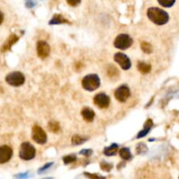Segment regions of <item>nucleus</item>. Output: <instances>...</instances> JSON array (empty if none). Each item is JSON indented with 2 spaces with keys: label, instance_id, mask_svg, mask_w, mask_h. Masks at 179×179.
I'll return each mask as SVG.
<instances>
[{
  "label": "nucleus",
  "instance_id": "obj_1",
  "mask_svg": "<svg viewBox=\"0 0 179 179\" xmlns=\"http://www.w3.org/2000/svg\"><path fill=\"white\" fill-rule=\"evenodd\" d=\"M147 15L150 20L157 26L165 25L169 21V14L165 11L157 7L149 8L147 11Z\"/></svg>",
  "mask_w": 179,
  "mask_h": 179
},
{
  "label": "nucleus",
  "instance_id": "obj_2",
  "mask_svg": "<svg viewBox=\"0 0 179 179\" xmlns=\"http://www.w3.org/2000/svg\"><path fill=\"white\" fill-rule=\"evenodd\" d=\"M82 87L83 88L87 91H94L96 90L101 85V80L100 78L97 74H88L85 76L82 80Z\"/></svg>",
  "mask_w": 179,
  "mask_h": 179
},
{
  "label": "nucleus",
  "instance_id": "obj_3",
  "mask_svg": "<svg viewBox=\"0 0 179 179\" xmlns=\"http://www.w3.org/2000/svg\"><path fill=\"white\" fill-rule=\"evenodd\" d=\"M36 150L30 142H23L19 149V157L23 160L29 161L35 157Z\"/></svg>",
  "mask_w": 179,
  "mask_h": 179
},
{
  "label": "nucleus",
  "instance_id": "obj_4",
  "mask_svg": "<svg viewBox=\"0 0 179 179\" xmlns=\"http://www.w3.org/2000/svg\"><path fill=\"white\" fill-rule=\"evenodd\" d=\"M133 44V38L128 34H120L115 39L114 45L116 48L121 50H126Z\"/></svg>",
  "mask_w": 179,
  "mask_h": 179
},
{
  "label": "nucleus",
  "instance_id": "obj_5",
  "mask_svg": "<svg viewBox=\"0 0 179 179\" xmlns=\"http://www.w3.org/2000/svg\"><path fill=\"white\" fill-rule=\"evenodd\" d=\"M6 82L13 87H19L25 83V76L22 73L20 72H13L10 73L6 78H5Z\"/></svg>",
  "mask_w": 179,
  "mask_h": 179
},
{
  "label": "nucleus",
  "instance_id": "obj_6",
  "mask_svg": "<svg viewBox=\"0 0 179 179\" xmlns=\"http://www.w3.org/2000/svg\"><path fill=\"white\" fill-rule=\"evenodd\" d=\"M32 139L38 144H45L47 141V136L43 128L34 126L32 128Z\"/></svg>",
  "mask_w": 179,
  "mask_h": 179
},
{
  "label": "nucleus",
  "instance_id": "obj_7",
  "mask_svg": "<svg viewBox=\"0 0 179 179\" xmlns=\"http://www.w3.org/2000/svg\"><path fill=\"white\" fill-rule=\"evenodd\" d=\"M115 99L121 102H125L130 96V90L128 88V86H121L115 90Z\"/></svg>",
  "mask_w": 179,
  "mask_h": 179
},
{
  "label": "nucleus",
  "instance_id": "obj_8",
  "mask_svg": "<svg viewBox=\"0 0 179 179\" xmlns=\"http://www.w3.org/2000/svg\"><path fill=\"white\" fill-rule=\"evenodd\" d=\"M115 60L121 66V67L124 70H128L131 67V61L127 55L122 53V52H117L114 56Z\"/></svg>",
  "mask_w": 179,
  "mask_h": 179
},
{
  "label": "nucleus",
  "instance_id": "obj_9",
  "mask_svg": "<svg viewBox=\"0 0 179 179\" xmlns=\"http://www.w3.org/2000/svg\"><path fill=\"white\" fill-rule=\"evenodd\" d=\"M94 102L100 108H107L109 106L110 98L106 94L101 93V94H98L94 96Z\"/></svg>",
  "mask_w": 179,
  "mask_h": 179
},
{
  "label": "nucleus",
  "instance_id": "obj_10",
  "mask_svg": "<svg viewBox=\"0 0 179 179\" xmlns=\"http://www.w3.org/2000/svg\"><path fill=\"white\" fill-rule=\"evenodd\" d=\"M13 156V150L10 146L3 145L0 147V164H5Z\"/></svg>",
  "mask_w": 179,
  "mask_h": 179
},
{
  "label": "nucleus",
  "instance_id": "obj_11",
  "mask_svg": "<svg viewBox=\"0 0 179 179\" xmlns=\"http://www.w3.org/2000/svg\"><path fill=\"white\" fill-rule=\"evenodd\" d=\"M37 52L39 58H46L50 53V46L46 41H38L37 43Z\"/></svg>",
  "mask_w": 179,
  "mask_h": 179
},
{
  "label": "nucleus",
  "instance_id": "obj_12",
  "mask_svg": "<svg viewBox=\"0 0 179 179\" xmlns=\"http://www.w3.org/2000/svg\"><path fill=\"white\" fill-rule=\"evenodd\" d=\"M81 115L86 122H93V120L94 118V112L90 108H84L81 111Z\"/></svg>",
  "mask_w": 179,
  "mask_h": 179
},
{
  "label": "nucleus",
  "instance_id": "obj_13",
  "mask_svg": "<svg viewBox=\"0 0 179 179\" xmlns=\"http://www.w3.org/2000/svg\"><path fill=\"white\" fill-rule=\"evenodd\" d=\"M18 38L16 36V35H12V36H10L9 38L7 39V41H6V43L3 46V47H2V52H5V51H8L11 47H12V46L14 45L17 41H18Z\"/></svg>",
  "mask_w": 179,
  "mask_h": 179
},
{
  "label": "nucleus",
  "instance_id": "obj_14",
  "mask_svg": "<svg viewBox=\"0 0 179 179\" xmlns=\"http://www.w3.org/2000/svg\"><path fill=\"white\" fill-rule=\"evenodd\" d=\"M152 126H153V122H152L150 119H149V120L145 122L144 129L141 130V132L137 135V138H141V137L145 136L150 132V128H151Z\"/></svg>",
  "mask_w": 179,
  "mask_h": 179
},
{
  "label": "nucleus",
  "instance_id": "obj_15",
  "mask_svg": "<svg viewBox=\"0 0 179 179\" xmlns=\"http://www.w3.org/2000/svg\"><path fill=\"white\" fill-rule=\"evenodd\" d=\"M107 74H108V77L110 79H112V80H116L119 77V71L117 70V68L115 67V66H113V65L108 66Z\"/></svg>",
  "mask_w": 179,
  "mask_h": 179
},
{
  "label": "nucleus",
  "instance_id": "obj_16",
  "mask_svg": "<svg viewBox=\"0 0 179 179\" xmlns=\"http://www.w3.org/2000/svg\"><path fill=\"white\" fill-rule=\"evenodd\" d=\"M64 23H68V21L63 16L57 14L55 16H53V18H52L50 21V25H59V24H64Z\"/></svg>",
  "mask_w": 179,
  "mask_h": 179
},
{
  "label": "nucleus",
  "instance_id": "obj_17",
  "mask_svg": "<svg viewBox=\"0 0 179 179\" xmlns=\"http://www.w3.org/2000/svg\"><path fill=\"white\" fill-rule=\"evenodd\" d=\"M118 151V144L113 143L111 146L106 148L104 150V154L108 156H111V155H115Z\"/></svg>",
  "mask_w": 179,
  "mask_h": 179
},
{
  "label": "nucleus",
  "instance_id": "obj_18",
  "mask_svg": "<svg viewBox=\"0 0 179 179\" xmlns=\"http://www.w3.org/2000/svg\"><path fill=\"white\" fill-rule=\"evenodd\" d=\"M120 156L124 160H130L132 158V154L128 148H122L119 151Z\"/></svg>",
  "mask_w": 179,
  "mask_h": 179
},
{
  "label": "nucleus",
  "instance_id": "obj_19",
  "mask_svg": "<svg viewBox=\"0 0 179 179\" xmlns=\"http://www.w3.org/2000/svg\"><path fill=\"white\" fill-rule=\"evenodd\" d=\"M137 68H138V70L141 72V74H148V73L150 72L151 66H150V65L147 64V63L139 62L138 65H137Z\"/></svg>",
  "mask_w": 179,
  "mask_h": 179
},
{
  "label": "nucleus",
  "instance_id": "obj_20",
  "mask_svg": "<svg viewBox=\"0 0 179 179\" xmlns=\"http://www.w3.org/2000/svg\"><path fill=\"white\" fill-rule=\"evenodd\" d=\"M86 141H88V137H83L79 135H74L72 138V143L74 145H80Z\"/></svg>",
  "mask_w": 179,
  "mask_h": 179
},
{
  "label": "nucleus",
  "instance_id": "obj_21",
  "mask_svg": "<svg viewBox=\"0 0 179 179\" xmlns=\"http://www.w3.org/2000/svg\"><path fill=\"white\" fill-rule=\"evenodd\" d=\"M141 50L144 52L145 53H148V54L151 53L152 51H153L152 46L150 43H148V42H141Z\"/></svg>",
  "mask_w": 179,
  "mask_h": 179
},
{
  "label": "nucleus",
  "instance_id": "obj_22",
  "mask_svg": "<svg viewBox=\"0 0 179 179\" xmlns=\"http://www.w3.org/2000/svg\"><path fill=\"white\" fill-rule=\"evenodd\" d=\"M48 128L51 132L57 133L60 130V124L57 122H50L48 123Z\"/></svg>",
  "mask_w": 179,
  "mask_h": 179
},
{
  "label": "nucleus",
  "instance_id": "obj_23",
  "mask_svg": "<svg viewBox=\"0 0 179 179\" xmlns=\"http://www.w3.org/2000/svg\"><path fill=\"white\" fill-rule=\"evenodd\" d=\"M157 1H158V3L162 6L166 7V8L171 7L175 4V2H176V0H157Z\"/></svg>",
  "mask_w": 179,
  "mask_h": 179
},
{
  "label": "nucleus",
  "instance_id": "obj_24",
  "mask_svg": "<svg viewBox=\"0 0 179 179\" xmlns=\"http://www.w3.org/2000/svg\"><path fill=\"white\" fill-rule=\"evenodd\" d=\"M76 160V156L74 155H66L63 158V161H64V164H71V163H74V161Z\"/></svg>",
  "mask_w": 179,
  "mask_h": 179
},
{
  "label": "nucleus",
  "instance_id": "obj_25",
  "mask_svg": "<svg viewBox=\"0 0 179 179\" xmlns=\"http://www.w3.org/2000/svg\"><path fill=\"white\" fill-rule=\"evenodd\" d=\"M147 147L143 144V143H140L138 146H137V149H136V150H137V153L138 154H141V153H145V152H147Z\"/></svg>",
  "mask_w": 179,
  "mask_h": 179
},
{
  "label": "nucleus",
  "instance_id": "obj_26",
  "mask_svg": "<svg viewBox=\"0 0 179 179\" xmlns=\"http://www.w3.org/2000/svg\"><path fill=\"white\" fill-rule=\"evenodd\" d=\"M112 164H108V163H106V162H102V164H101V168H102V170H105V171H109L111 169H112Z\"/></svg>",
  "mask_w": 179,
  "mask_h": 179
},
{
  "label": "nucleus",
  "instance_id": "obj_27",
  "mask_svg": "<svg viewBox=\"0 0 179 179\" xmlns=\"http://www.w3.org/2000/svg\"><path fill=\"white\" fill-rule=\"evenodd\" d=\"M81 0H66L67 4L71 6H77L80 4Z\"/></svg>",
  "mask_w": 179,
  "mask_h": 179
},
{
  "label": "nucleus",
  "instance_id": "obj_28",
  "mask_svg": "<svg viewBox=\"0 0 179 179\" xmlns=\"http://www.w3.org/2000/svg\"><path fill=\"white\" fill-rule=\"evenodd\" d=\"M81 155H90L92 154V150H84L80 151Z\"/></svg>",
  "mask_w": 179,
  "mask_h": 179
},
{
  "label": "nucleus",
  "instance_id": "obj_29",
  "mask_svg": "<svg viewBox=\"0 0 179 179\" xmlns=\"http://www.w3.org/2000/svg\"><path fill=\"white\" fill-rule=\"evenodd\" d=\"M3 20H4V15H3V13H0V25L2 24Z\"/></svg>",
  "mask_w": 179,
  "mask_h": 179
}]
</instances>
